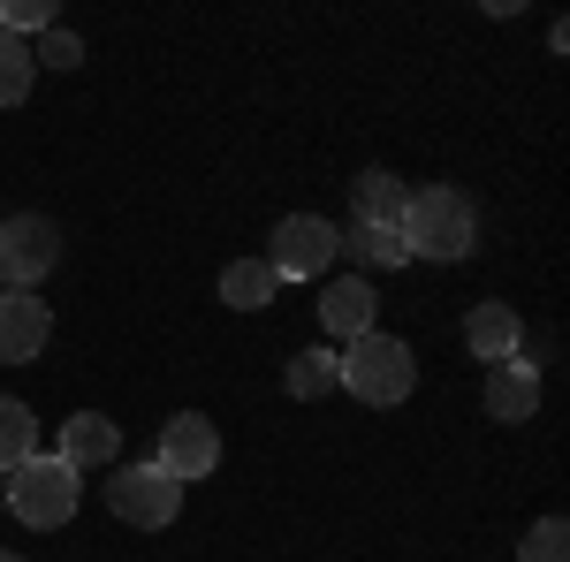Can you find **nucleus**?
I'll use <instances>...</instances> for the list:
<instances>
[{
    "label": "nucleus",
    "instance_id": "obj_1",
    "mask_svg": "<svg viewBox=\"0 0 570 562\" xmlns=\"http://www.w3.org/2000/svg\"><path fill=\"white\" fill-rule=\"evenodd\" d=\"M403 252H411V259H472V252H480V214H472V198H464V190H449V183L411 190Z\"/></svg>",
    "mask_w": 570,
    "mask_h": 562
},
{
    "label": "nucleus",
    "instance_id": "obj_2",
    "mask_svg": "<svg viewBox=\"0 0 570 562\" xmlns=\"http://www.w3.org/2000/svg\"><path fill=\"white\" fill-rule=\"evenodd\" d=\"M0 502H8L16 517L31 524V532H61V524L77 517L85 486H77V472H69L61 456H31V464H16V472H8Z\"/></svg>",
    "mask_w": 570,
    "mask_h": 562
},
{
    "label": "nucleus",
    "instance_id": "obj_3",
    "mask_svg": "<svg viewBox=\"0 0 570 562\" xmlns=\"http://www.w3.org/2000/svg\"><path fill=\"white\" fill-rule=\"evenodd\" d=\"M343 388L357 395V403H403V395L419 388V365H411V349H403V335H357V343H343Z\"/></svg>",
    "mask_w": 570,
    "mask_h": 562
},
{
    "label": "nucleus",
    "instance_id": "obj_4",
    "mask_svg": "<svg viewBox=\"0 0 570 562\" xmlns=\"http://www.w3.org/2000/svg\"><path fill=\"white\" fill-rule=\"evenodd\" d=\"M107 510L122 524H137V532H160V524L183 517V486L160 464H115L107 472Z\"/></svg>",
    "mask_w": 570,
    "mask_h": 562
},
{
    "label": "nucleus",
    "instance_id": "obj_5",
    "mask_svg": "<svg viewBox=\"0 0 570 562\" xmlns=\"http://www.w3.org/2000/svg\"><path fill=\"white\" fill-rule=\"evenodd\" d=\"M335 259H343V228L320 220V214H289L274 228V252H266L274 282H320Z\"/></svg>",
    "mask_w": 570,
    "mask_h": 562
},
{
    "label": "nucleus",
    "instance_id": "obj_6",
    "mask_svg": "<svg viewBox=\"0 0 570 562\" xmlns=\"http://www.w3.org/2000/svg\"><path fill=\"white\" fill-rule=\"evenodd\" d=\"M61 259V228L46 214H8L0 220V282L8 289H39Z\"/></svg>",
    "mask_w": 570,
    "mask_h": 562
},
{
    "label": "nucleus",
    "instance_id": "obj_7",
    "mask_svg": "<svg viewBox=\"0 0 570 562\" xmlns=\"http://www.w3.org/2000/svg\"><path fill=\"white\" fill-rule=\"evenodd\" d=\"M153 464L176 479V486L220 472V426L206 418V411H176V418L160 426V456H153Z\"/></svg>",
    "mask_w": 570,
    "mask_h": 562
},
{
    "label": "nucleus",
    "instance_id": "obj_8",
    "mask_svg": "<svg viewBox=\"0 0 570 562\" xmlns=\"http://www.w3.org/2000/svg\"><path fill=\"white\" fill-rule=\"evenodd\" d=\"M53 343V312L39 304V289H0V365H31Z\"/></svg>",
    "mask_w": 570,
    "mask_h": 562
},
{
    "label": "nucleus",
    "instance_id": "obj_9",
    "mask_svg": "<svg viewBox=\"0 0 570 562\" xmlns=\"http://www.w3.org/2000/svg\"><path fill=\"white\" fill-rule=\"evenodd\" d=\"M69 472H115V456H122V426L115 418H99V411H77V418H61V448H53Z\"/></svg>",
    "mask_w": 570,
    "mask_h": 562
},
{
    "label": "nucleus",
    "instance_id": "obj_10",
    "mask_svg": "<svg viewBox=\"0 0 570 562\" xmlns=\"http://www.w3.org/2000/svg\"><path fill=\"white\" fill-rule=\"evenodd\" d=\"M487 418H502V426H525L532 411H540V365H525V349L518 357H502V365H487Z\"/></svg>",
    "mask_w": 570,
    "mask_h": 562
},
{
    "label": "nucleus",
    "instance_id": "obj_11",
    "mask_svg": "<svg viewBox=\"0 0 570 562\" xmlns=\"http://www.w3.org/2000/svg\"><path fill=\"white\" fill-rule=\"evenodd\" d=\"M464 349H472L480 365L518 357V349H525V319H518V304H472V319H464Z\"/></svg>",
    "mask_w": 570,
    "mask_h": 562
},
{
    "label": "nucleus",
    "instance_id": "obj_12",
    "mask_svg": "<svg viewBox=\"0 0 570 562\" xmlns=\"http://www.w3.org/2000/svg\"><path fill=\"white\" fill-rule=\"evenodd\" d=\"M373 319H381V297H373L357 274H343V282L320 289V327H327V335L357 343V335H373Z\"/></svg>",
    "mask_w": 570,
    "mask_h": 562
},
{
    "label": "nucleus",
    "instance_id": "obj_13",
    "mask_svg": "<svg viewBox=\"0 0 570 562\" xmlns=\"http://www.w3.org/2000/svg\"><path fill=\"white\" fill-rule=\"evenodd\" d=\"M351 190H357V220H373V228H403V214H411V183H403V175L365 168Z\"/></svg>",
    "mask_w": 570,
    "mask_h": 562
},
{
    "label": "nucleus",
    "instance_id": "obj_14",
    "mask_svg": "<svg viewBox=\"0 0 570 562\" xmlns=\"http://www.w3.org/2000/svg\"><path fill=\"white\" fill-rule=\"evenodd\" d=\"M274 266L266 259H236V266H220V304H236V312H266L274 304Z\"/></svg>",
    "mask_w": 570,
    "mask_h": 562
},
{
    "label": "nucleus",
    "instance_id": "obj_15",
    "mask_svg": "<svg viewBox=\"0 0 570 562\" xmlns=\"http://www.w3.org/2000/svg\"><path fill=\"white\" fill-rule=\"evenodd\" d=\"M39 456V418L16 403V395H0V472H16V464H31Z\"/></svg>",
    "mask_w": 570,
    "mask_h": 562
},
{
    "label": "nucleus",
    "instance_id": "obj_16",
    "mask_svg": "<svg viewBox=\"0 0 570 562\" xmlns=\"http://www.w3.org/2000/svg\"><path fill=\"white\" fill-rule=\"evenodd\" d=\"M327 388H343V357H335V349H305V357H289V395H297V403H320Z\"/></svg>",
    "mask_w": 570,
    "mask_h": 562
},
{
    "label": "nucleus",
    "instance_id": "obj_17",
    "mask_svg": "<svg viewBox=\"0 0 570 562\" xmlns=\"http://www.w3.org/2000/svg\"><path fill=\"white\" fill-rule=\"evenodd\" d=\"M343 252L365 259V266H403V259H411V252H403V228H373V220H351Z\"/></svg>",
    "mask_w": 570,
    "mask_h": 562
},
{
    "label": "nucleus",
    "instance_id": "obj_18",
    "mask_svg": "<svg viewBox=\"0 0 570 562\" xmlns=\"http://www.w3.org/2000/svg\"><path fill=\"white\" fill-rule=\"evenodd\" d=\"M39 31H53V0H0V39H39Z\"/></svg>",
    "mask_w": 570,
    "mask_h": 562
},
{
    "label": "nucleus",
    "instance_id": "obj_19",
    "mask_svg": "<svg viewBox=\"0 0 570 562\" xmlns=\"http://www.w3.org/2000/svg\"><path fill=\"white\" fill-rule=\"evenodd\" d=\"M77 61H85V39H77V31H61V23L31 39V69H77Z\"/></svg>",
    "mask_w": 570,
    "mask_h": 562
},
{
    "label": "nucleus",
    "instance_id": "obj_20",
    "mask_svg": "<svg viewBox=\"0 0 570 562\" xmlns=\"http://www.w3.org/2000/svg\"><path fill=\"white\" fill-rule=\"evenodd\" d=\"M23 91H31V46L0 39V107H16Z\"/></svg>",
    "mask_w": 570,
    "mask_h": 562
},
{
    "label": "nucleus",
    "instance_id": "obj_21",
    "mask_svg": "<svg viewBox=\"0 0 570 562\" xmlns=\"http://www.w3.org/2000/svg\"><path fill=\"white\" fill-rule=\"evenodd\" d=\"M518 562H570V532H563V517H540L525 532V548H518Z\"/></svg>",
    "mask_w": 570,
    "mask_h": 562
},
{
    "label": "nucleus",
    "instance_id": "obj_22",
    "mask_svg": "<svg viewBox=\"0 0 570 562\" xmlns=\"http://www.w3.org/2000/svg\"><path fill=\"white\" fill-rule=\"evenodd\" d=\"M0 562H23V555H8V548H0Z\"/></svg>",
    "mask_w": 570,
    "mask_h": 562
}]
</instances>
